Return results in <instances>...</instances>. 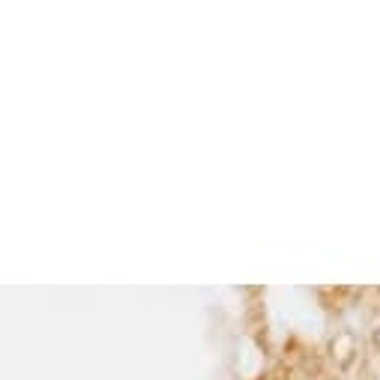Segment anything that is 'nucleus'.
<instances>
[{"label":"nucleus","mask_w":380,"mask_h":380,"mask_svg":"<svg viewBox=\"0 0 380 380\" xmlns=\"http://www.w3.org/2000/svg\"><path fill=\"white\" fill-rule=\"evenodd\" d=\"M374 341H377V345H380V332H377V336H374Z\"/></svg>","instance_id":"nucleus-2"},{"label":"nucleus","mask_w":380,"mask_h":380,"mask_svg":"<svg viewBox=\"0 0 380 380\" xmlns=\"http://www.w3.org/2000/svg\"><path fill=\"white\" fill-rule=\"evenodd\" d=\"M350 348H354V339H350V336H341V339L336 341V350H341V354H339L341 365H348V359H350Z\"/></svg>","instance_id":"nucleus-1"}]
</instances>
